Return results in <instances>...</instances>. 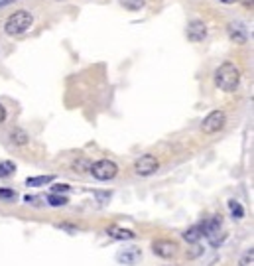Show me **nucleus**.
Returning a JSON list of instances; mask_svg holds the SVG:
<instances>
[{"instance_id":"aec40b11","label":"nucleus","mask_w":254,"mask_h":266,"mask_svg":"<svg viewBox=\"0 0 254 266\" xmlns=\"http://www.w3.org/2000/svg\"><path fill=\"white\" fill-rule=\"evenodd\" d=\"M0 199H6V201H10V199H16V191L14 189H0Z\"/></svg>"},{"instance_id":"6e6552de","label":"nucleus","mask_w":254,"mask_h":266,"mask_svg":"<svg viewBox=\"0 0 254 266\" xmlns=\"http://www.w3.org/2000/svg\"><path fill=\"white\" fill-rule=\"evenodd\" d=\"M207 38V26L201 20H193L187 26V40L189 42H203Z\"/></svg>"},{"instance_id":"4468645a","label":"nucleus","mask_w":254,"mask_h":266,"mask_svg":"<svg viewBox=\"0 0 254 266\" xmlns=\"http://www.w3.org/2000/svg\"><path fill=\"white\" fill-rule=\"evenodd\" d=\"M53 181V176H36V177H28L26 179V185H30V187H40V185H46V183H50Z\"/></svg>"},{"instance_id":"0eeeda50","label":"nucleus","mask_w":254,"mask_h":266,"mask_svg":"<svg viewBox=\"0 0 254 266\" xmlns=\"http://www.w3.org/2000/svg\"><path fill=\"white\" fill-rule=\"evenodd\" d=\"M152 251H154V255H158V257H162V259H171V257L177 253V245H175L173 241L162 239V241H154Z\"/></svg>"},{"instance_id":"f3484780","label":"nucleus","mask_w":254,"mask_h":266,"mask_svg":"<svg viewBox=\"0 0 254 266\" xmlns=\"http://www.w3.org/2000/svg\"><path fill=\"white\" fill-rule=\"evenodd\" d=\"M120 4L128 10H140V8H144L146 0H120Z\"/></svg>"},{"instance_id":"b1692460","label":"nucleus","mask_w":254,"mask_h":266,"mask_svg":"<svg viewBox=\"0 0 254 266\" xmlns=\"http://www.w3.org/2000/svg\"><path fill=\"white\" fill-rule=\"evenodd\" d=\"M219 2H223V4H235L237 0H219Z\"/></svg>"},{"instance_id":"1a4fd4ad","label":"nucleus","mask_w":254,"mask_h":266,"mask_svg":"<svg viewBox=\"0 0 254 266\" xmlns=\"http://www.w3.org/2000/svg\"><path fill=\"white\" fill-rule=\"evenodd\" d=\"M227 32H229V38H231L235 44H247V40H249L247 30H245V28H243V24H239V22L229 24Z\"/></svg>"},{"instance_id":"ddd939ff","label":"nucleus","mask_w":254,"mask_h":266,"mask_svg":"<svg viewBox=\"0 0 254 266\" xmlns=\"http://www.w3.org/2000/svg\"><path fill=\"white\" fill-rule=\"evenodd\" d=\"M201 237H203V229H201V225L189 227V229L183 233V239H185L187 243H191V245H195V243H197Z\"/></svg>"},{"instance_id":"f03ea898","label":"nucleus","mask_w":254,"mask_h":266,"mask_svg":"<svg viewBox=\"0 0 254 266\" xmlns=\"http://www.w3.org/2000/svg\"><path fill=\"white\" fill-rule=\"evenodd\" d=\"M32 24H34L32 12H28V10H16L14 14L8 16V20L4 24V30H6L8 36H20L26 30H30Z\"/></svg>"},{"instance_id":"9d476101","label":"nucleus","mask_w":254,"mask_h":266,"mask_svg":"<svg viewBox=\"0 0 254 266\" xmlns=\"http://www.w3.org/2000/svg\"><path fill=\"white\" fill-rule=\"evenodd\" d=\"M122 265H136L138 263V259H140V251L138 249H124L122 253H118V257H116Z\"/></svg>"},{"instance_id":"dca6fc26","label":"nucleus","mask_w":254,"mask_h":266,"mask_svg":"<svg viewBox=\"0 0 254 266\" xmlns=\"http://www.w3.org/2000/svg\"><path fill=\"white\" fill-rule=\"evenodd\" d=\"M16 172V166L12 164V162H2L0 164V177H8V176H12Z\"/></svg>"},{"instance_id":"2eb2a0df","label":"nucleus","mask_w":254,"mask_h":266,"mask_svg":"<svg viewBox=\"0 0 254 266\" xmlns=\"http://www.w3.org/2000/svg\"><path fill=\"white\" fill-rule=\"evenodd\" d=\"M229 209H231V213H233V217H237V219H243V217H245L243 205H241L239 201H235V199L229 201Z\"/></svg>"},{"instance_id":"f8f14e48","label":"nucleus","mask_w":254,"mask_h":266,"mask_svg":"<svg viewBox=\"0 0 254 266\" xmlns=\"http://www.w3.org/2000/svg\"><path fill=\"white\" fill-rule=\"evenodd\" d=\"M108 235H110L112 239H118V241H130V239H134V233H132V231L120 229V227H110V229H108Z\"/></svg>"},{"instance_id":"412c9836","label":"nucleus","mask_w":254,"mask_h":266,"mask_svg":"<svg viewBox=\"0 0 254 266\" xmlns=\"http://www.w3.org/2000/svg\"><path fill=\"white\" fill-rule=\"evenodd\" d=\"M51 189H53V193H65V191H69V185L67 183H55Z\"/></svg>"},{"instance_id":"4be33fe9","label":"nucleus","mask_w":254,"mask_h":266,"mask_svg":"<svg viewBox=\"0 0 254 266\" xmlns=\"http://www.w3.org/2000/svg\"><path fill=\"white\" fill-rule=\"evenodd\" d=\"M4 120H6V108L0 105V124H2Z\"/></svg>"},{"instance_id":"6ab92c4d","label":"nucleus","mask_w":254,"mask_h":266,"mask_svg":"<svg viewBox=\"0 0 254 266\" xmlns=\"http://www.w3.org/2000/svg\"><path fill=\"white\" fill-rule=\"evenodd\" d=\"M239 266H254V249H249V251L241 257Z\"/></svg>"},{"instance_id":"20e7f679","label":"nucleus","mask_w":254,"mask_h":266,"mask_svg":"<svg viewBox=\"0 0 254 266\" xmlns=\"http://www.w3.org/2000/svg\"><path fill=\"white\" fill-rule=\"evenodd\" d=\"M221 225H223L221 217H213V219L205 221L203 225H201V229H203V237L209 239V243H211L213 247H219L221 241L225 239V235H221Z\"/></svg>"},{"instance_id":"7ed1b4c3","label":"nucleus","mask_w":254,"mask_h":266,"mask_svg":"<svg viewBox=\"0 0 254 266\" xmlns=\"http://www.w3.org/2000/svg\"><path fill=\"white\" fill-rule=\"evenodd\" d=\"M89 172H91L97 179L108 181V179H112V177L118 174V166H116L114 162H110V160H99V162L91 164Z\"/></svg>"},{"instance_id":"9b49d317","label":"nucleus","mask_w":254,"mask_h":266,"mask_svg":"<svg viewBox=\"0 0 254 266\" xmlns=\"http://www.w3.org/2000/svg\"><path fill=\"white\" fill-rule=\"evenodd\" d=\"M10 140H12L16 146H26V144L30 142V136H28L26 130H22V128H14V130L10 132Z\"/></svg>"},{"instance_id":"5701e85b","label":"nucleus","mask_w":254,"mask_h":266,"mask_svg":"<svg viewBox=\"0 0 254 266\" xmlns=\"http://www.w3.org/2000/svg\"><path fill=\"white\" fill-rule=\"evenodd\" d=\"M241 2H243L245 6H251V8H253V2H254V0H241Z\"/></svg>"},{"instance_id":"39448f33","label":"nucleus","mask_w":254,"mask_h":266,"mask_svg":"<svg viewBox=\"0 0 254 266\" xmlns=\"http://www.w3.org/2000/svg\"><path fill=\"white\" fill-rule=\"evenodd\" d=\"M225 122H227V114L223 110H213V112H209L203 118L201 130H203L205 134H215V132H219L225 126Z\"/></svg>"},{"instance_id":"a211bd4d","label":"nucleus","mask_w":254,"mask_h":266,"mask_svg":"<svg viewBox=\"0 0 254 266\" xmlns=\"http://www.w3.org/2000/svg\"><path fill=\"white\" fill-rule=\"evenodd\" d=\"M48 203H50L51 207H61V205H67V197L57 195V193H51L50 197H48Z\"/></svg>"},{"instance_id":"f257e3e1","label":"nucleus","mask_w":254,"mask_h":266,"mask_svg":"<svg viewBox=\"0 0 254 266\" xmlns=\"http://www.w3.org/2000/svg\"><path fill=\"white\" fill-rule=\"evenodd\" d=\"M239 83H241V71H239V67L235 63L225 61V63H221L217 67V71H215V85L221 91L233 93V91H237Z\"/></svg>"},{"instance_id":"423d86ee","label":"nucleus","mask_w":254,"mask_h":266,"mask_svg":"<svg viewBox=\"0 0 254 266\" xmlns=\"http://www.w3.org/2000/svg\"><path fill=\"white\" fill-rule=\"evenodd\" d=\"M160 168V162L156 156L152 154H144V156H140V158L136 160V164H134V172L138 174V176H152L154 172Z\"/></svg>"}]
</instances>
